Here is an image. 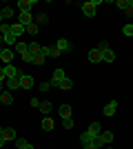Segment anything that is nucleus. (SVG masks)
Listing matches in <instances>:
<instances>
[{
	"instance_id": "obj_36",
	"label": "nucleus",
	"mask_w": 133,
	"mask_h": 149,
	"mask_svg": "<svg viewBox=\"0 0 133 149\" xmlns=\"http://www.w3.org/2000/svg\"><path fill=\"white\" fill-rule=\"evenodd\" d=\"M115 7H120L122 11H124L127 9V0H115Z\"/></svg>"
},
{
	"instance_id": "obj_34",
	"label": "nucleus",
	"mask_w": 133,
	"mask_h": 149,
	"mask_svg": "<svg viewBox=\"0 0 133 149\" xmlns=\"http://www.w3.org/2000/svg\"><path fill=\"white\" fill-rule=\"evenodd\" d=\"M44 60H47V58H44L42 54H38V56H33V65H42Z\"/></svg>"
},
{
	"instance_id": "obj_24",
	"label": "nucleus",
	"mask_w": 133,
	"mask_h": 149,
	"mask_svg": "<svg viewBox=\"0 0 133 149\" xmlns=\"http://www.w3.org/2000/svg\"><path fill=\"white\" fill-rule=\"evenodd\" d=\"M0 13H2V20L5 18H13V7H2Z\"/></svg>"
},
{
	"instance_id": "obj_21",
	"label": "nucleus",
	"mask_w": 133,
	"mask_h": 149,
	"mask_svg": "<svg viewBox=\"0 0 133 149\" xmlns=\"http://www.w3.org/2000/svg\"><path fill=\"white\" fill-rule=\"evenodd\" d=\"M100 138H102V143H104V145H111V143H113V131H102V134H100Z\"/></svg>"
},
{
	"instance_id": "obj_32",
	"label": "nucleus",
	"mask_w": 133,
	"mask_h": 149,
	"mask_svg": "<svg viewBox=\"0 0 133 149\" xmlns=\"http://www.w3.org/2000/svg\"><path fill=\"white\" fill-rule=\"evenodd\" d=\"M62 127H64V129H73V118H64L62 120Z\"/></svg>"
},
{
	"instance_id": "obj_43",
	"label": "nucleus",
	"mask_w": 133,
	"mask_h": 149,
	"mask_svg": "<svg viewBox=\"0 0 133 149\" xmlns=\"http://www.w3.org/2000/svg\"><path fill=\"white\" fill-rule=\"evenodd\" d=\"M5 89H7V87H5V82H0V93L5 91Z\"/></svg>"
},
{
	"instance_id": "obj_3",
	"label": "nucleus",
	"mask_w": 133,
	"mask_h": 149,
	"mask_svg": "<svg viewBox=\"0 0 133 149\" xmlns=\"http://www.w3.org/2000/svg\"><path fill=\"white\" fill-rule=\"evenodd\" d=\"M64 78H67V74H64V69H60V67H58L56 71L51 74V80H49V85H51V87H58V85H60V82H62Z\"/></svg>"
},
{
	"instance_id": "obj_12",
	"label": "nucleus",
	"mask_w": 133,
	"mask_h": 149,
	"mask_svg": "<svg viewBox=\"0 0 133 149\" xmlns=\"http://www.w3.org/2000/svg\"><path fill=\"white\" fill-rule=\"evenodd\" d=\"M89 62H93V65L102 62V56H100V51H98V47H93V49H89Z\"/></svg>"
},
{
	"instance_id": "obj_37",
	"label": "nucleus",
	"mask_w": 133,
	"mask_h": 149,
	"mask_svg": "<svg viewBox=\"0 0 133 149\" xmlns=\"http://www.w3.org/2000/svg\"><path fill=\"white\" fill-rule=\"evenodd\" d=\"M22 62H31V65H33V56L29 54V51H27L25 56H22Z\"/></svg>"
},
{
	"instance_id": "obj_4",
	"label": "nucleus",
	"mask_w": 133,
	"mask_h": 149,
	"mask_svg": "<svg viewBox=\"0 0 133 149\" xmlns=\"http://www.w3.org/2000/svg\"><path fill=\"white\" fill-rule=\"evenodd\" d=\"M2 71H5V76L7 78H20V69L16 67V65H5V67H2Z\"/></svg>"
},
{
	"instance_id": "obj_13",
	"label": "nucleus",
	"mask_w": 133,
	"mask_h": 149,
	"mask_svg": "<svg viewBox=\"0 0 133 149\" xmlns=\"http://www.w3.org/2000/svg\"><path fill=\"white\" fill-rule=\"evenodd\" d=\"M5 87L9 89V91H16V89H20V78H7V80H5Z\"/></svg>"
},
{
	"instance_id": "obj_18",
	"label": "nucleus",
	"mask_w": 133,
	"mask_h": 149,
	"mask_svg": "<svg viewBox=\"0 0 133 149\" xmlns=\"http://www.w3.org/2000/svg\"><path fill=\"white\" fill-rule=\"evenodd\" d=\"M87 131H89V134H91V136L95 138V136H100V134H102V125H100V123H91Z\"/></svg>"
},
{
	"instance_id": "obj_14",
	"label": "nucleus",
	"mask_w": 133,
	"mask_h": 149,
	"mask_svg": "<svg viewBox=\"0 0 133 149\" xmlns=\"http://www.w3.org/2000/svg\"><path fill=\"white\" fill-rule=\"evenodd\" d=\"M11 33H13V36H16V38H20V36H22V33H27V27H22V25H20V22H18V20H16V22H13V25H11Z\"/></svg>"
},
{
	"instance_id": "obj_16",
	"label": "nucleus",
	"mask_w": 133,
	"mask_h": 149,
	"mask_svg": "<svg viewBox=\"0 0 133 149\" xmlns=\"http://www.w3.org/2000/svg\"><path fill=\"white\" fill-rule=\"evenodd\" d=\"M71 111H73V109H71V105H60L58 107V113H60V118H71Z\"/></svg>"
},
{
	"instance_id": "obj_7",
	"label": "nucleus",
	"mask_w": 133,
	"mask_h": 149,
	"mask_svg": "<svg viewBox=\"0 0 133 149\" xmlns=\"http://www.w3.org/2000/svg\"><path fill=\"white\" fill-rule=\"evenodd\" d=\"M33 85H36V80L29 74H20V89H31Z\"/></svg>"
},
{
	"instance_id": "obj_22",
	"label": "nucleus",
	"mask_w": 133,
	"mask_h": 149,
	"mask_svg": "<svg viewBox=\"0 0 133 149\" xmlns=\"http://www.w3.org/2000/svg\"><path fill=\"white\" fill-rule=\"evenodd\" d=\"M58 87L62 89V91H71V89H73V80H71V78H64V80L60 82Z\"/></svg>"
},
{
	"instance_id": "obj_8",
	"label": "nucleus",
	"mask_w": 133,
	"mask_h": 149,
	"mask_svg": "<svg viewBox=\"0 0 133 149\" xmlns=\"http://www.w3.org/2000/svg\"><path fill=\"white\" fill-rule=\"evenodd\" d=\"M115 111H118V100H111V102H107V105H104V116H109V118H111V116H115Z\"/></svg>"
},
{
	"instance_id": "obj_20",
	"label": "nucleus",
	"mask_w": 133,
	"mask_h": 149,
	"mask_svg": "<svg viewBox=\"0 0 133 149\" xmlns=\"http://www.w3.org/2000/svg\"><path fill=\"white\" fill-rule=\"evenodd\" d=\"M80 143H82V147H89V145L93 143V136L89 131H84V134H80Z\"/></svg>"
},
{
	"instance_id": "obj_1",
	"label": "nucleus",
	"mask_w": 133,
	"mask_h": 149,
	"mask_svg": "<svg viewBox=\"0 0 133 149\" xmlns=\"http://www.w3.org/2000/svg\"><path fill=\"white\" fill-rule=\"evenodd\" d=\"M98 51L102 56V62H115V51L109 47V42H100L98 45Z\"/></svg>"
},
{
	"instance_id": "obj_40",
	"label": "nucleus",
	"mask_w": 133,
	"mask_h": 149,
	"mask_svg": "<svg viewBox=\"0 0 133 149\" xmlns=\"http://www.w3.org/2000/svg\"><path fill=\"white\" fill-rule=\"evenodd\" d=\"M31 107H36V109H40V100H38V98H31Z\"/></svg>"
},
{
	"instance_id": "obj_44",
	"label": "nucleus",
	"mask_w": 133,
	"mask_h": 149,
	"mask_svg": "<svg viewBox=\"0 0 133 149\" xmlns=\"http://www.w3.org/2000/svg\"><path fill=\"white\" fill-rule=\"evenodd\" d=\"M2 131H5V127H2V125H0V136H2Z\"/></svg>"
},
{
	"instance_id": "obj_46",
	"label": "nucleus",
	"mask_w": 133,
	"mask_h": 149,
	"mask_svg": "<svg viewBox=\"0 0 133 149\" xmlns=\"http://www.w3.org/2000/svg\"><path fill=\"white\" fill-rule=\"evenodd\" d=\"M0 25H2V13H0Z\"/></svg>"
},
{
	"instance_id": "obj_26",
	"label": "nucleus",
	"mask_w": 133,
	"mask_h": 149,
	"mask_svg": "<svg viewBox=\"0 0 133 149\" xmlns=\"http://www.w3.org/2000/svg\"><path fill=\"white\" fill-rule=\"evenodd\" d=\"M38 25H36V22H31V25L27 27V33H29V36H38Z\"/></svg>"
},
{
	"instance_id": "obj_29",
	"label": "nucleus",
	"mask_w": 133,
	"mask_h": 149,
	"mask_svg": "<svg viewBox=\"0 0 133 149\" xmlns=\"http://www.w3.org/2000/svg\"><path fill=\"white\" fill-rule=\"evenodd\" d=\"M91 145H93V149H102V147H104V143H102V138H100V136H95Z\"/></svg>"
},
{
	"instance_id": "obj_11",
	"label": "nucleus",
	"mask_w": 133,
	"mask_h": 149,
	"mask_svg": "<svg viewBox=\"0 0 133 149\" xmlns=\"http://www.w3.org/2000/svg\"><path fill=\"white\" fill-rule=\"evenodd\" d=\"M2 136H5V140L7 143H16V138H18V134H16V129H13V127H5V131H2Z\"/></svg>"
},
{
	"instance_id": "obj_45",
	"label": "nucleus",
	"mask_w": 133,
	"mask_h": 149,
	"mask_svg": "<svg viewBox=\"0 0 133 149\" xmlns=\"http://www.w3.org/2000/svg\"><path fill=\"white\" fill-rule=\"evenodd\" d=\"M2 49H5V47H2V40H0V51H2Z\"/></svg>"
},
{
	"instance_id": "obj_30",
	"label": "nucleus",
	"mask_w": 133,
	"mask_h": 149,
	"mask_svg": "<svg viewBox=\"0 0 133 149\" xmlns=\"http://www.w3.org/2000/svg\"><path fill=\"white\" fill-rule=\"evenodd\" d=\"M27 145H29V143H27V140H25V138H16V147H18V149H25L27 147Z\"/></svg>"
},
{
	"instance_id": "obj_41",
	"label": "nucleus",
	"mask_w": 133,
	"mask_h": 149,
	"mask_svg": "<svg viewBox=\"0 0 133 149\" xmlns=\"http://www.w3.org/2000/svg\"><path fill=\"white\" fill-rule=\"evenodd\" d=\"M5 80H7V76H5V71L0 69V82H5Z\"/></svg>"
},
{
	"instance_id": "obj_9",
	"label": "nucleus",
	"mask_w": 133,
	"mask_h": 149,
	"mask_svg": "<svg viewBox=\"0 0 133 149\" xmlns=\"http://www.w3.org/2000/svg\"><path fill=\"white\" fill-rule=\"evenodd\" d=\"M2 45H7V47L11 49V47H16V45H18V38L9 31V33H5V36H2Z\"/></svg>"
},
{
	"instance_id": "obj_38",
	"label": "nucleus",
	"mask_w": 133,
	"mask_h": 149,
	"mask_svg": "<svg viewBox=\"0 0 133 149\" xmlns=\"http://www.w3.org/2000/svg\"><path fill=\"white\" fill-rule=\"evenodd\" d=\"M40 91H49V89H51V85H49V82H42V85H40Z\"/></svg>"
},
{
	"instance_id": "obj_23",
	"label": "nucleus",
	"mask_w": 133,
	"mask_h": 149,
	"mask_svg": "<svg viewBox=\"0 0 133 149\" xmlns=\"http://www.w3.org/2000/svg\"><path fill=\"white\" fill-rule=\"evenodd\" d=\"M40 125H42V129H44V131H51L56 123H53V120H51L49 116H44V118H42V123H40Z\"/></svg>"
},
{
	"instance_id": "obj_19",
	"label": "nucleus",
	"mask_w": 133,
	"mask_h": 149,
	"mask_svg": "<svg viewBox=\"0 0 133 149\" xmlns=\"http://www.w3.org/2000/svg\"><path fill=\"white\" fill-rule=\"evenodd\" d=\"M13 51H16V54H20V56H25L27 51H29V42H18L16 47H13Z\"/></svg>"
},
{
	"instance_id": "obj_39",
	"label": "nucleus",
	"mask_w": 133,
	"mask_h": 149,
	"mask_svg": "<svg viewBox=\"0 0 133 149\" xmlns=\"http://www.w3.org/2000/svg\"><path fill=\"white\" fill-rule=\"evenodd\" d=\"M40 54H42L44 58H49V47H40Z\"/></svg>"
},
{
	"instance_id": "obj_35",
	"label": "nucleus",
	"mask_w": 133,
	"mask_h": 149,
	"mask_svg": "<svg viewBox=\"0 0 133 149\" xmlns=\"http://www.w3.org/2000/svg\"><path fill=\"white\" fill-rule=\"evenodd\" d=\"M36 20H38V22H47V20H49V16H47V13H38V16H36Z\"/></svg>"
},
{
	"instance_id": "obj_25",
	"label": "nucleus",
	"mask_w": 133,
	"mask_h": 149,
	"mask_svg": "<svg viewBox=\"0 0 133 149\" xmlns=\"http://www.w3.org/2000/svg\"><path fill=\"white\" fill-rule=\"evenodd\" d=\"M29 54H31V56H38L40 54V45L38 42H29Z\"/></svg>"
},
{
	"instance_id": "obj_10",
	"label": "nucleus",
	"mask_w": 133,
	"mask_h": 149,
	"mask_svg": "<svg viewBox=\"0 0 133 149\" xmlns=\"http://www.w3.org/2000/svg\"><path fill=\"white\" fill-rule=\"evenodd\" d=\"M11 58H13V49H9V47H5V49L0 51V60L5 62V65H11Z\"/></svg>"
},
{
	"instance_id": "obj_31",
	"label": "nucleus",
	"mask_w": 133,
	"mask_h": 149,
	"mask_svg": "<svg viewBox=\"0 0 133 149\" xmlns=\"http://www.w3.org/2000/svg\"><path fill=\"white\" fill-rule=\"evenodd\" d=\"M40 111H42V113H49L51 111V102H40Z\"/></svg>"
},
{
	"instance_id": "obj_33",
	"label": "nucleus",
	"mask_w": 133,
	"mask_h": 149,
	"mask_svg": "<svg viewBox=\"0 0 133 149\" xmlns=\"http://www.w3.org/2000/svg\"><path fill=\"white\" fill-rule=\"evenodd\" d=\"M9 31H11V25H7V22H2V25H0V33H2V36H5V33H9Z\"/></svg>"
},
{
	"instance_id": "obj_17",
	"label": "nucleus",
	"mask_w": 133,
	"mask_h": 149,
	"mask_svg": "<svg viewBox=\"0 0 133 149\" xmlns=\"http://www.w3.org/2000/svg\"><path fill=\"white\" fill-rule=\"evenodd\" d=\"M33 5H36V0H18V9L20 11H31Z\"/></svg>"
},
{
	"instance_id": "obj_15",
	"label": "nucleus",
	"mask_w": 133,
	"mask_h": 149,
	"mask_svg": "<svg viewBox=\"0 0 133 149\" xmlns=\"http://www.w3.org/2000/svg\"><path fill=\"white\" fill-rule=\"evenodd\" d=\"M0 102H2V105H11V102H13V91L5 89V91L0 93Z\"/></svg>"
},
{
	"instance_id": "obj_47",
	"label": "nucleus",
	"mask_w": 133,
	"mask_h": 149,
	"mask_svg": "<svg viewBox=\"0 0 133 149\" xmlns=\"http://www.w3.org/2000/svg\"><path fill=\"white\" fill-rule=\"evenodd\" d=\"M0 40H2V33H0Z\"/></svg>"
},
{
	"instance_id": "obj_42",
	"label": "nucleus",
	"mask_w": 133,
	"mask_h": 149,
	"mask_svg": "<svg viewBox=\"0 0 133 149\" xmlns=\"http://www.w3.org/2000/svg\"><path fill=\"white\" fill-rule=\"evenodd\" d=\"M5 143H7V140H5V136H0V147H5Z\"/></svg>"
},
{
	"instance_id": "obj_6",
	"label": "nucleus",
	"mask_w": 133,
	"mask_h": 149,
	"mask_svg": "<svg viewBox=\"0 0 133 149\" xmlns=\"http://www.w3.org/2000/svg\"><path fill=\"white\" fill-rule=\"evenodd\" d=\"M56 47L60 49V54H69V51L73 49V45H71L67 38H60V40H56Z\"/></svg>"
},
{
	"instance_id": "obj_27",
	"label": "nucleus",
	"mask_w": 133,
	"mask_h": 149,
	"mask_svg": "<svg viewBox=\"0 0 133 149\" xmlns=\"http://www.w3.org/2000/svg\"><path fill=\"white\" fill-rule=\"evenodd\" d=\"M62 56V54H60V49H58L56 45H53V47H49V58H60Z\"/></svg>"
},
{
	"instance_id": "obj_2",
	"label": "nucleus",
	"mask_w": 133,
	"mask_h": 149,
	"mask_svg": "<svg viewBox=\"0 0 133 149\" xmlns=\"http://www.w3.org/2000/svg\"><path fill=\"white\" fill-rule=\"evenodd\" d=\"M102 0H89V2H82V13L87 18H93L95 16V7H100Z\"/></svg>"
},
{
	"instance_id": "obj_28",
	"label": "nucleus",
	"mask_w": 133,
	"mask_h": 149,
	"mask_svg": "<svg viewBox=\"0 0 133 149\" xmlns=\"http://www.w3.org/2000/svg\"><path fill=\"white\" fill-rule=\"evenodd\" d=\"M122 33H124L127 38H131L133 36V25H124V27H122Z\"/></svg>"
},
{
	"instance_id": "obj_5",
	"label": "nucleus",
	"mask_w": 133,
	"mask_h": 149,
	"mask_svg": "<svg viewBox=\"0 0 133 149\" xmlns=\"http://www.w3.org/2000/svg\"><path fill=\"white\" fill-rule=\"evenodd\" d=\"M18 22L22 27H29L33 22V16H31V11H18Z\"/></svg>"
}]
</instances>
